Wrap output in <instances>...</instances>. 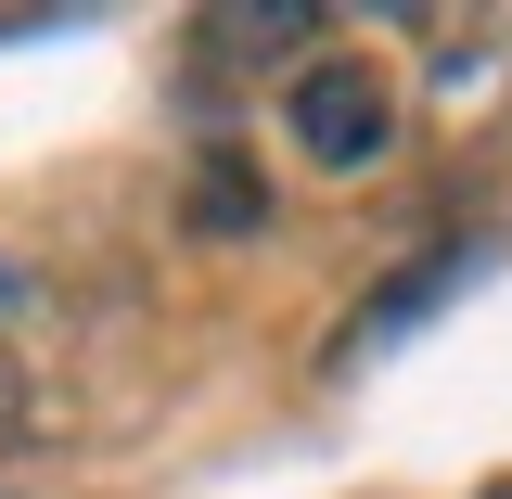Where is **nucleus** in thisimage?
<instances>
[{
    "label": "nucleus",
    "mask_w": 512,
    "mask_h": 499,
    "mask_svg": "<svg viewBox=\"0 0 512 499\" xmlns=\"http://www.w3.org/2000/svg\"><path fill=\"white\" fill-rule=\"evenodd\" d=\"M282 128H295V154H308L320 180L384 167V154H397V64H384V52H295Z\"/></svg>",
    "instance_id": "1"
},
{
    "label": "nucleus",
    "mask_w": 512,
    "mask_h": 499,
    "mask_svg": "<svg viewBox=\"0 0 512 499\" xmlns=\"http://www.w3.org/2000/svg\"><path fill=\"white\" fill-rule=\"evenodd\" d=\"M461 269H474V244H461V256H423V269H397V282H384V308L346 320V346H333V359H372L384 333H410L423 308H448V295H461Z\"/></svg>",
    "instance_id": "2"
},
{
    "label": "nucleus",
    "mask_w": 512,
    "mask_h": 499,
    "mask_svg": "<svg viewBox=\"0 0 512 499\" xmlns=\"http://www.w3.org/2000/svg\"><path fill=\"white\" fill-rule=\"evenodd\" d=\"M487 499H512V487H487Z\"/></svg>",
    "instance_id": "6"
},
{
    "label": "nucleus",
    "mask_w": 512,
    "mask_h": 499,
    "mask_svg": "<svg viewBox=\"0 0 512 499\" xmlns=\"http://www.w3.org/2000/svg\"><path fill=\"white\" fill-rule=\"evenodd\" d=\"M256 205H269V192H256L244 167H231V154H205V192H192V218H205V231H244Z\"/></svg>",
    "instance_id": "3"
},
{
    "label": "nucleus",
    "mask_w": 512,
    "mask_h": 499,
    "mask_svg": "<svg viewBox=\"0 0 512 499\" xmlns=\"http://www.w3.org/2000/svg\"><path fill=\"white\" fill-rule=\"evenodd\" d=\"M13 295H26V269H13V256H0V308H13Z\"/></svg>",
    "instance_id": "5"
},
{
    "label": "nucleus",
    "mask_w": 512,
    "mask_h": 499,
    "mask_svg": "<svg viewBox=\"0 0 512 499\" xmlns=\"http://www.w3.org/2000/svg\"><path fill=\"white\" fill-rule=\"evenodd\" d=\"M13 423H26V397H13V372H0V436H13Z\"/></svg>",
    "instance_id": "4"
}]
</instances>
